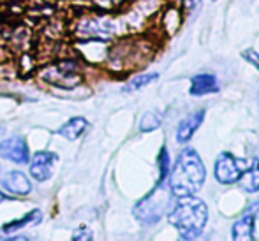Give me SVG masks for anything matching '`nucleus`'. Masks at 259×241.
Here are the masks:
<instances>
[{
    "mask_svg": "<svg viewBox=\"0 0 259 241\" xmlns=\"http://www.w3.org/2000/svg\"><path fill=\"white\" fill-rule=\"evenodd\" d=\"M169 192L175 197L196 196L201 190L206 180V169L201 157L194 148H185L180 152L175 167L169 171Z\"/></svg>",
    "mask_w": 259,
    "mask_h": 241,
    "instance_id": "nucleus-1",
    "label": "nucleus"
},
{
    "mask_svg": "<svg viewBox=\"0 0 259 241\" xmlns=\"http://www.w3.org/2000/svg\"><path fill=\"white\" fill-rule=\"evenodd\" d=\"M167 220L178 229L184 239H196L206 227L208 208L205 201L196 196L178 197L175 206L167 213Z\"/></svg>",
    "mask_w": 259,
    "mask_h": 241,
    "instance_id": "nucleus-2",
    "label": "nucleus"
},
{
    "mask_svg": "<svg viewBox=\"0 0 259 241\" xmlns=\"http://www.w3.org/2000/svg\"><path fill=\"white\" fill-rule=\"evenodd\" d=\"M37 78L53 88L74 90L83 83V69L76 58H62L42 65L37 71Z\"/></svg>",
    "mask_w": 259,
    "mask_h": 241,
    "instance_id": "nucleus-3",
    "label": "nucleus"
},
{
    "mask_svg": "<svg viewBox=\"0 0 259 241\" xmlns=\"http://www.w3.org/2000/svg\"><path fill=\"white\" fill-rule=\"evenodd\" d=\"M74 34L79 39H99L106 41L120 34V23L104 14H87L74 23Z\"/></svg>",
    "mask_w": 259,
    "mask_h": 241,
    "instance_id": "nucleus-4",
    "label": "nucleus"
},
{
    "mask_svg": "<svg viewBox=\"0 0 259 241\" xmlns=\"http://www.w3.org/2000/svg\"><path fill=\"white\" fill-rule=\"evenodd\" d=\"M169 194L166 190V183H157L154 190L134 206V217L147 225L159 222L169 206Z\"/></svg>",
    "mask_w": 259,
    "mask_h": 241,
    "instance_id": "nucleus-5",
    "label": "nucleus"
},
{
    "mask_svg": "<svg viewBox=\"0 0 259 241\" xmlns=\"http://www.w3.org/2000/svg\"><path fill=\"white\" fill-rule=\"evenodd\" d=\"M252 160H243L235 157L233 153L224 152L215 160V180L222 185H231L242 178V174L250 167Z\"/></svg>",
    "mask_w": 259,
    "mask_h": 241,
    "instance_id": "nucleus-6",
    "label": "nucleus"
},
{
    "mask_svg": "<svg viewBox=\"0 0 259 241\" xmlns=\"http://www.w3.org/2000/svg\"><path fill=\"white\" fill-rule=\"evenodd\" d=\"M30 176L35 181H48L53 176V167L58 162V155L53 152H37L30 160Z\"/></svg>",
    "mask_w": 259,
    "mask_h": 241,
    "instance_id": "nucleus-7",
    "label": "nucleus"
},
{
    "mask_svg": "<svg viewBox=\"0 0 259 241\" xmlns=\"http://www.w3.org/2000/svg\"><path fill=\"white\" fill-rule=\"evenodd\" d=\"M0 155L14 164H28L30 153H28L27 141L21 136H11L0 141Z\"/></svg>",
    "mask_w": 259,
    "mask_h": 241,
    "instance_id": "nucleus-8",
    "label": "nucleus"
},
{
    "mask_svg": "<svg viewBox=\"0 0 259 241\" xmlns=\"http://www.w3.org/2000/svg\"><path fill=\"white\" fill-rule=\"evenodd\" d=\"M257 213H259V201L250 204L245 210V213L242 215V218H238V220L235 222L233 231H231L233 239H238V241L254 239V222H256Z\"/></svg>",
    "mask_w": 259,
    "mask_h": 241,
    "instance_id": "nucleus-9",
    "label": "nucleus"
},
{
    "mask_svg": "<svg viewBox=\"0 0 259 241\" xmlns=\"http://www.w3.org/2000/svg\"><path fill=\"white\" fill-rule=\"evenodd\" d=\"M2 185L6 190H9L14 196H28L32 192V183L28 176L21 171H9L2 178Z\"/></svg>",
    "mask_w": 259,
    "mask_h": 241,
    "instance_id": "nucleus-10",
    "label": "nucleus"
},
{
    "mask_svg": "<svg viewBox=\"0 0 259 241\" xmlns=\"http://www.w3.org/2000/svg\"><path fill=\"white\" fill-rule=\"evenodd\" d=\"M203 118H205V109H199V111L189 115L187 118H184L180 123H178L177 129V141L180 144H185L192 136L196 134V130L199 129V125L203 123Z\"/></svg>",
    "mask_w": 259,
    "mask_h": 241,
    "instance_id": "nucleus-11",
    "label": "nucleus"
},
{
    "mask_svg": "<svg viewBox=\"0 0 259 241\" xmlns=\"http://www.w3.org/2000/svg\"><path fill=\"white\" fill-rule=\"evenodd\" d=\"M219 81L215 74H196L191 79V88L189 93L191 95H206V93H217L219 92Z\"/></svg>",
    "mask_w": 259,
    "mask_h": 241,
    "instance_id": "nucleus-12",
    "label": "nucleus"
},
{
    "mask_svg": "<svg viewBox=\"0 0 259 241\" xmlns=\"http://www.w3.org/2000/svg\"><path fill=\"white\" fill-rule=\"evenodd\" d=\"M87 129H89L87 118H83V116H72L71 120H67V122L57 130V134L67 141H76L78 137H81L83 134H85Z\"/></svg>",
    "mask_w": 259,
    "mask_h": 241,
    "instance_id": "nucleus-13",
    "label": "nucleus"
},
{
    "mask_svg": "<svg viewBox=\"0 0 259 241\" xmlns=\"http://www.w3.org/2000/svg\"><path fill=\"white\" fill-rule=\"evenodd\" d=\"M41 220H42L41 210H32V211H28V213H25L21 218H18V220H13V222H9V224L4 225L2 232H6V234H13V232L20 231V229L27 227V225H37Z\"/></svg>",
    "mask_w": 259,
    "mask_h": 241,
    "instance_id": "nucleus-14",
    "label": "nucleus"
},
{
    "mask_svg": "<svg viewBox=\"0 0 259 241\" xmlns=\"http://www.w3.org/2000/svg\"><path fill=\"white\" fill-rule=\"evenodd\" d=\"M238 181L242 183V188L245 192L249 194L259 192V159H252L250 167L242 174V178Z\"/></svg>",
    "mask_w": 259,
    "mask_h": 241,
    "instance_id": "nucleus-15",
    "label": "nucleus"
},
{
    "mask_svg": "<svg viewBox=\"0 0 259 241\" xmlns=\"http://www.w3.org/2000/svg\"><path fill=\"white\" fill-rule=\"evenodd\" d=\"M159 79V74L157 72H150V74H136L134 78H131L127 81V85L123 86V92H136V90L145 88L147 85L154 83Z\"/></svg>",
    "mask_w": 259,
    "mask_h": 241,
    "instance_id": "nucleus-16",
    "label": "nucleus"
},
{
    "mask_svg": "<svg viewBox=\"0 0 259 241\" xmlns=\"http://www.w3.org/2000/svg\"><path fill=\"white\" fill-rule=\"evenodd\" d=\"M160 122H162V118H160L159 113L147 111L140 120V130H141V132H152V130L159 129Z\"/></svg>",
    "mask_w": 259,
    "mask_h": 241,
    "instance_id": "nucleus-17",
    "label": "nucleus"
},
{
    "mask_svg": "<svg viewBox=\"0 0 259 241\" xmlns=\"http://www.w3.org/2000/svg\"><path fill=\"white\" fill-rule=\"evenodd\" d=\"M157 166H159V180L157 183H166L167 176H169V155H167V148L162 146L157 157Z\"/></svg>",
    "mask_w": 259,
    "mask_h": 241,
    "instance_id": "nucleus-18",
    "label": "nucleus"
},
{
    "mask_svg": "<svg viewBox=\"0 0 259 241\" xmlns=\"http://www.w3.org/2000/svg\"><path fill=\"white\" fill-rule=\"evenodd\" d=\"M242 58L247 62V64H250V65H254V67L259 71V55L254 51L252 48H249V50H243L242 51Z\"/></svg>",
    "mask_w": 259,
    "mask_h": 241,
    "instance_id": "nucleus-19",
    "label": "nucleus"
},
{
    "mask_svg": "<svg viewBox=\"0 0 259 241\" xmlns=\"http://www.w3.org/2000/svg\"><path fill=\"white\" fill-rule=\"evenodd\" d=\"M92 238H94V234H92V231H90L89 227L76 229V232L72 234V239H74V241H90Z\"/></svg>",
    "mask_w": 259,
    "mask_h": 241,
    "instance_id": "nucleus-20",
    "label": "nucleus"
},
{
    "mask_svg": "<svg viewBox=\"0 0 259 241\" xmlns=\"http://www.w3.org/2000/svg\"><path fill=\"white\" fill-rule=\"evenodd\" d=\"M92 2L101 9H115V7L122 6L125 0H92Z\"/></svg>",
    "mask_w": 259,
    "mask_h": 241,
    "instance_id": "nucleus-21",
    "label": "nucleus"
},
{
    "mask_svg": "<svg viewBox=\"0 0 259 241\" xmlns=\"http://www.w3.org/2000/svg\"><path fill=\"white\" fill-rule=\"evenodd\" d=\"M182 2H184L185 9L194 11V9H198V7H199V4H201V0H182Z\"/></svg>",
    "mask_w": 259,
    "mask_h": 241,
    "instance_id": "nucleus-22",
    "label": "nucleus"
},
{
    "mask_svg": "<svg viewBox=\"0 0 259 241\" xmlns=\"http://www.w3.org/2000/svg\"><path fill=\"white\" fill-rule=\"evenodd\" d=\"M0 239H11V241H27L30 239V236H9V238H6V236H0Z\"/></svg>",
    "mask_w": 259,
    "mask_h": 241,
    "instance_id": "nucleus-23",
    "label": "nucleus"
},
{
    "mask_svg": "<svg viewBox=\"0 0 259 241\" xmlns=\"http://www.w3.org/2000/svg\"><path fill=\"white\" fill-rule=\"evenodd\" d=\"M7 201H13V197L7 196V194H4V192H0V204H2V203H7Z\"/></svg>",
    "mask_w": 259,
    "mask_h": 241,
    "instance_id": "nucleus-24",
    "label": "nucleus"
},
{
    "mask_svg": "<svg viewBox=\"0 0 259 241\" xmlns=\"http://www.w3.org/2000/svg\"><path fill=\"white\" fill-rule=\"evenodd\" d=\"M0 62H2V46H0Z\"/></svg>",
    "mask_w": 259,
    "mask_h": 241,
    "instance_id": "nucleus-25",
    "label": "nucleus"
},
{
    "mask_svg": "<svg viewBox=\"0 0 259 241\" xmlns=\"http://www.w3.org/2000/svg\"><path fill=\"white\" fill-rule=\"evenodd\" d=\"M211 2H217V0H211Z\"/></svg>",
    "mask_w": 259,
    "mask_h": 241,
    "instance_id": "nucleus-26",
    "label": "nucleus"
}]
</instances>
